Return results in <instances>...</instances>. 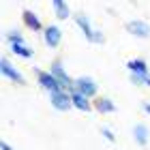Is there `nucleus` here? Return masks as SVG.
Wrapping results in <instances>:
<instances>
[{
    "mask_svg": "<svg viewBox=\"0 0 150 150\" xmlns=\"http://www.w3.org/2000/svg\"><path fill=\"white\" fill-rule=\"evenodd\" d=\"M127 71L129 73H150V67L144 58H131L127 62Z\"/></svg>",
    "mask_w": 150,
    "mask_h": 150,
    "instance_id": "15",
    "label": "nucleus"
},
{
    "mask_svg": "<svg viewBox=\"0 0 150 150\" xmlns=\"http://www.w3.org/2000/svg\"><path fill=\"white\" fill-rule=\"evenodd\" d=\"M35 75H37V84L43 88V90L50 94V92H56V90H62V84L60 79L54 75L52 71H43V69H35Z\"/></svg>",
    "mask_w": 150,
    "mask_h": 150,
    "instance_id": "2",
    "label": "nucleus"
},
{
    "mask_svg": "<svg viewBox=\"0 0 150 150\" xmlns=\"http://www.w3.org/2000/svg\"><path fill=\"white\" fill-rule=\"evenodd\" d=\"M11 52L15 54V56H19V58H26V60H30L32 56H35V50H30L24 41H15V43H11Z\"/></svg>",
    "mask_w": 150,
    "mask_h": 150,
    "instance_id": "14",
    "label": "nucleus"
},
{
    "mask_svg": "<svg viewBox=\"0 0 150 150\" xmlns=\"http://www.w3.org/2000/svg\"><path fill=\"white\" fill-rule=\"evenodd\" d=\"M94 110H97L99 114H114L118 107H116V103L110 99V97H94Z\"/></svg>",
    "mask_w": 150,
    "mask_h": 150,
    "instance_id": "11",
    "label": "nucleus"
},
{
    "mask_svg": "<svg viewBox=\"0 0 150 150\" xmlns=\"http://www.w3.org/2000/svg\"><path fill=\"white\" fill-rule=\"evenodd\" d=\"M4 37H6V41H9V43H15V41H24V35H22L19 30H9Z\"/></svg>",
    "mask_w": 150,
    "mask_h": 150,
    "instance_id": "17",
    "label": "nucleus"
},
{
    "mask_svg": "<svg viewBox=\"0 0 150 150\" xmlns=\"http://www.w3.org/2000/svg\"><path fill=\"white\" fill-rule=\"evenodd\" d=\"M50 103L54 110L58 112H69L73 107V99H71V90H67V88H62V90H56V92H50Z\"/></svg>",
    "mask_w": 150,
    "mask_h": 150,
    "instance_id": "3",
    "label": "nucleus"
},
{
    "mask_svg": "<svg viewBox=\"0 0 150 150\" xmlns=\"http://www.w3.org/2000/svg\"><path fill=\"white\" fill-rule=\"evenodd\" d=\"M133 137H135V142H137L139 146H148V142H150V129H148V125H144V122L135 125L133 127Z\"/></svg>",
    "mask_w": 150,
    "mask_h": 150,
    "instance_id": "12",
    "label": "nucleus"
},
{
    "mask_svg": "<svg viewBox=\"0 0 150 150\" xmlns=\"http://www.w3.org/2000/svg\"><path fill=\"white\" fill-rule=\"evenodd\" d=\"M101 135H103V137H105L107 142H112V144L116 142V135H114V131H112V129H107V127H101Z\"/></svg>",
    "mask_w": 150,
    "mask_h": 150,
    "instance_id": "18",
    "label": "nucleus"
},
{
    "mask_svg": "<svg viewBox=\"0 0 150 150\" xmlns=\"http://www.w3.org/2000/svg\"><path fill=\"white\" fill-rule=\"evenodd\" d=\"M71 90H77L81 94H86V97L94 99L99 94V84L94 81L92 77H88V75H84V77H75L73 79V88Z\"/></svg>",
    "mask_w": 150,
    "mask_h": 150,
    "instance_id": "4",
    "label": "nucleus"
},
{
    "mask_svg": "<svg viewBox=\"0 0 150 150\" xmlns=\"http://www.w3.org/2000/svg\"><path fill=\"white\" fill-rule=\"evenodd\" d=\"M125 30L129 35L137 37V39H148L150 37V24L144 19H131V22L125 24Z\"/></svg>",
    "mask_w": 150,
    "mask_h": 150,
    "instance_id": "6",
    "label": "nucleus"
},
{
    "mask_svg": "<svg viewBox=\"0 0 150 150\" xmlns=\"http://www.w3.org/2000/svg\"><path fill=\"white\" fill-rule=\"evenodd\" d=\"M71 99H73V107L79 112H90L92 110V103H90V97H86V94H81L77 90H71Z\"/></svg>",
    "mask_w": 150,
    "mask_h": 150,
    "instance_id": "10",
    "label": "nucleus"
},
{
    "mask_svg": "<svg viewBox=\"0 0 150 150\" xmlns=\"http://www.w3.org/2000/svg\"><path fill=\"white\" fill-rule=\"evenodd\" d=\"M73 19H75V24H77V28L81 30V35L86 37V41H90V43H94V45L105 43V35H103L101 30L92 28L90 17H88L86 13H75V15H73Z\"/></svg>",
    "mask_w": 150,
    "mask_h": 150,
    "instance_id": "1",
    "label": "nucleus"
},
{
    "mask_svg": "<svg viewBox=\"0 0 150 150\" xmlns=\"http://www.w3.org/2000/svg\"><path fill=\"white\" fill-rule=\"evenodd\" d=\"M0 73H2L9 81L17 84V86H24V84H26V77L19 73V69H17L15 64L9 62V58H0Z\"/></svg>",
    "mask_w": 150,
    "mask_h": 150,
    "instance_id": "5",
    "label": "nucleus"
},
{
    "mask_svg": "<svg viewBox=\"0 0 150 150\" xmlns=\"http://www.w3.org/2000/svg\"><path fill=\"white\" fill-rule=\"evenodd\" d=\"M22 19H24V24H26V28H28V30H32V32H41V30H43V24H41V19H39V15L35 11L24 9Z\"/></svg>",
    "mask_w": 150,
    "mask_h": 150,
    "instance_id": "9",
    "label": "nucleus"
},
{
    "mask_svg": "<svg viewBox=\"0 0 150 150\" xmlns=\"http://www.w3.org/2000/svg\"><path fill=\"white\" fill-rule=\"evenodd\" d=\"M131 81L135 86L150 88V73H131Z\"/></svg>",
    "mask_w": 150,
    "mask_h": 150,
    "instance_id": "16",
    "label": "nucleus"
},
{
    "mask_svg": "<svg viewBox=\"0 0 150 150\" xmlns=\"http://www.w3.org/2000/svg\"><path fill=\"white\" fill-rule=\"evenodd\" d=\"M50 71L60 79V84H62L67 90H71V88H73V79L69 77V73H67L64 64H62V60H58V58H56V60H54V62L50 64Z\"/></svg>",
    "mask_w": 150,
    "mask_h": 150,
    "instance_id": "8",
    "label": "nucleus"
},
{
    "mask_svg": "<svg viewBox=\"0 0 150 150\" xmlns=\"http://www.w3.org/2000/svg\"><path fill=\"white\" fill-rule=\"evenodd\" d=\"M43 43L50 47V50H56V47L62 43V30H60L56 24H50L47 28H43Z\"/></svg>",
    "mask_w": 150,
    "mask_h": 150,
    "instance_id": "7",
    "label": "nucleus"
},
{
    "mask_svg": "<svg viewBox=\"0 0 150 150\" xmlns=\"http://www.w3.org/2000/svg\"><path fill=\"white\" fill-rule=\"evenodd\" d=\"M52 9H54V15L58 19H69L71 17V9L67 4V0H52Z\"/></svg>",
    "mask_w": 150,
    "mask_h": 150,
    "instance_id": "13",
    "label": "nucleus"
},
{
    "mask_svg": "<svg viewBox=\"0 0 150 150\" xmlns=\"http://www.w3.org/2000/svg\"><path fill=\"white\" fill-rule=\"evenodd\" d=\"M0 148H2V150H11V146L6 144V142H2V144H0Z\"/></svg>",
    "mask_w": 150,
    "mask_h": 150,
    "instance_id": "20",
    "label": "nucleus"
},
{
    "mask_svg": "<svg viewBox=\"0 0 150 150\" xmlns=\"http://www.w3.org/2000/svg\"><path fill=\"white\" fill-rule=\"evenodd\" d=\"M142 110H144V112L150 116V101H144V103H142Z\"/></svg>",
    "mask_w": 150,
    "mask_h": 150,
    "instance_id": "19",
    "label": "nucleus"
}]
</instances>
